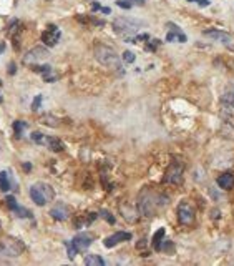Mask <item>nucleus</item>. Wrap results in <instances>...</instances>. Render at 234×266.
Segmentation results:
<instances>
[{
    "label": "nucleus",
    "mask_w": 234,
    "mask_h": 266,
    "mask_svg": "<svg viewBox=\"0 0 234 266\" xmlns=\"http://www.w3.org/2000/svg\"><path fill=\"white\" fill-rule=\"evenodd\" d=\"M25 251V246L20 240L12 238V236H5L0 240V255L2 256H10V258H17Z\"/></svg>",
    "instance_id": "nucleus-6"
},
{
    "label": "nucleus",
    "mask_w": 234,
    "mask_h": 266,
    "mask_svg": "<svg viewBox=\"0 0 234 266\" xmlns=\"http://www.w3.org/2000/svg\"><path fill=\"white\" fill-rule=\"evenodd\" d=\"M183 163L181 161H171L170 166L166 168V173L163 177V183L170 185H181L183 183Z\"/></svg>",
    "instance_id": "nucleus-7"
},
{
    "label": "nucleus",
    "mask_w": 234,
    "mask_h": 266,
    "mask_svg": "<svg viewBox=\"0 0 234 266\" xmlns=\"http://www.w3.org/2000/svg\"><path fill=\"white\" fill-rule=\"evenodd\" d=\"M3 50H5V44H0V54H2Z\"/></svg>",
    "instance_id": "nucleus-35"
},
{
    "label": "nucleus",
    "mask_w": 234,
    "mask_h": 266,
    "mask_svg": "<svg viewBox=\"0 0 234 266\" xmlns=\"http://www.w3.org/2000/svg\"><path fill=\"white\" fill-rule=\"evenodd\" d=\"M100 215H102V216H103L105 220H107L108 223H112V225L115 223V218L112 216V213H110L108 210H102V213H100Z\"/></svg>",
    "instance_id": "nucleus-29"
},
{
    "label": "nucleus",
    "mask_w": 234,
    "mask_h": 266,
    "mask_svg": "<svg viewBox=\"0 0 234 266\" xmlns=\"http://www.w3.org/2000/svg\"><path fill=\"white\" fill-rule=\"evenodd\" d=\"M178 221L181 225H193L194 223V218H196V210H194V206L191 205L189 201H181L178 205Z\"/></svg>",
    "instance_id": "nucleus-8"
},
{
    "label": "nucleus",
    "mask_w": 234,
    "mask_h": 266,
    "mask_svg": "<svg viewBox=\"0 0 234 266\" xmlns=\"http://www.w3.org/2000/svg\"><path fill=\"white\" fill-rule=\"evenodd\" d=\"M50 216L57 221H63L70 216V208L63 205V203H58V205L50 210Z\"/></svg>",
    "instance_id": "nucleus-15"
},
{
    "label": "nucleus",
    "mask_w": 234,
    "mask_h": 266,
    "mask_svg": "<svg viewBox=\"0 0 234 266\" xmlns=\"http://www.w3.org/2000/svg\"><path fill=\"white\" fill-rule=\"evenodd\" d=\"M7 206L10 208V210L15 213L17 216H20V218H32V213L27 210V208H22L20 205L17 203V200L13 198V197H7Z\"/></svg>",
    "instance_id": "nucleus-14"
},
{
    "label": "nucleus",
    "mask_w": 234,
    "mask_h": 266,
    "mask_svg": "<svg viewBox=\"0 0 234 266\" xmlns=\"http://www.w3.org/2000/svg\"><path fill=\"white\" fill-rule=\"evenodd\" d=\"M85 265L87 266H105V260L98 255H87L85 256Z\"/></svg>",
    "instance_id": "nucleus-21"
},
{
    "label": "nucleus",
    "mask_w": 234,
    "mask_h": 266,
    "mask_svg": "<svg viewBox=\"0 0 234 266\" xmlns=\"http://www.w3.org/2000/svg\"><path fill=\"white\" fill-rule=\"evenodd\" d=\"M47 57H49V50L44 49V47H35V49L28 50L25 55H23V64L33 65V64H40L44 62Z\"/></svg>",
    "instance_id": "nucleus-9"
},
{
    "label": "nucleus",
    "mask_w": 234,
    "mask_h": 266,
    "mask_svg": "<svg viewBox=\"0 0 234 266\" xmlns=\"http://www.w3.org/2000/svg\"><path fill=\"white\" fill-rule=\"evenodd\" d=\"M27 128V123L25 122H22V120H15L13 122V130H15V135L17 136H20L22 135V132Z\"/></svg>",
    "instance_id": "nucleus-23"
},
{
    "label": "nucleus",
    "mask_w": 234,
    "mask_h": 266,
    "mask_svg": "<svg viewBox=\"0 0 234 266\" xmlns=\"http://www.w3.org/2000/svg\"><path fill=\"white\" fill-rule=\"evenodd\" d=\"M8 73H10V75L15 73V64H10V65H8Z\"/></svg>",
    "instance_id": "nucleus-33"
},
{
    "label": "nucleus",
    "mask_w": 234,
    "mask_h": 266,
    "mask_svg": "<svg viewBox=\"0 0 234 266\" xmlns=\"http://www.w3.org/2000/svg\"><path fill=\"white\" fill-rule=\"evenodd\" d=\"M40 105H42V95H37V98L33 100V103H32V110L37 112L38 108H40Z\"/></svg>",
    "instance_id": "nucleus-28"
},
{
    "label": "nucleus",
    "mask_w": 234,
    "mask_h": 266,
    "mask_svg": "<svg viewBox=\"0 0 234 266\" xmlns=\"http://www.w3.org/2000/svg\"><path fill=\"white\" fill-rule=\"evenodd\" d=\"M131 240V233L128 231H117L113 233L112 236H108V238H105L103 245L107 246V248H113V246L123 243V241H130Z\"/></svg>",
    "instance_id": "nucleus-11"
},
{
    "label": "nucleus",
    "mask_w": 234,
    "mask_h": 266,
    "mask_svg": "<svg viewBox=\"0 0 234 266\" xmlns=\"http://www.w3.org/2000/svg\"><path fill=\"white\" fill-rule=\"evenodd\" d=\"M2 82H0V103H2Z\"/></svg>",
    "instance_id": "nucleus-34"
},
{
    "label": "nucleus",
    "mask_w": 234,
    "mask_h": 266,
    "mask_svg": "<svg viewBox=\"0 0 234 266\" xmlns=\"http://www.w3.org/2000/svg\"><path fill=\"white\" fill-rule=\"evenodd\" d=\"M30 138H32V141H35V143L42 145L45 141V135H44V133H40V132H33L30 135Z\"/></svg>",
    "instance_id": "nucleus-24"
},
{
    "label": "nucleus",
    "mask_w": 234,
    "mask_h": 266,
    "mask_svg": "<svg viewBox=\"0 0 234 266\" xmlns=\"http://www.w3.org/2000/svg\"><path fill=\"white\" fill-rule=\"evenodd\" d=\"M61 39V32L57 25H49L45 28V32L42 33V42L49 47H55Z\"/></svg>",
    "instance_id": "nucleus-10"
},
{
    "label": "nucleus",
    "mask_w": 234,
    "mask_h": 266,
    "mask_svg": "<svg viewBox=\"0 0 234 266\" xmlns=\"http://www.w3.org/2000/svg\"><path fill=\"white\" fill-rule=\"evenodd\" d=\"M135 59H136V57H135V54H133V52H125V54H123V60H125L126 62V64H133V62H135Z\"/></svg>",
    "instance_id": "nucleus-26"
},
{
    "label": "nucleus",
    "mask_w": 234,
    "mask_h": 266,
    "mask_svg": "<svg viewBox=\"0 0 234 266\" xmlns=\"http://www.w3.org/2000/svg\"><path fill=\"white\" fill-rule=\"evenodd\" d=\"M163 238H165V228H160V230L153 235V248H155L156 251H161V246H163Z\"/></svg>",
    "instance_id": "nucleus-20"
},
{
    "label": "nucleus",
    "mask_w": 234,
    "mask_h": 266,
    "mask_svg": "<svg viewBox=\"0 0 234 266\" xmlns=\"http://www.w3.org/2000/svg\"><path fill=\"white\" fill-rule=\"evenodd\" d=\"M141 25H143L141 22H136V20H133V18H126V17H120V18H117V20L113 22L115 32H117L118 35H121L125 40L135 37L138 28H140Z\"/></svg>",
    "instance_id": "nucleus-5"
},
{
    "label": "nucleus",
    "mask_w": 234,
    "mask_h": 266,
    "mask_svg": "<svg viewBox=\"0 0 234 266\" xmlns=\"http://www.w3.org/2000/svg\"><path fill=\"white\" fill-rule=\"evenodd\" d=\"M117 5L121 7V8H131L133 7L131 3L128 2V0H117Z\"/></svg>",
    "instance_id": "nucleus-30"
},
{
    "label": "nucleus",
    "mask_w": 234,
    "mask_h": 266,
    "mask_svg": "<svg viewBox=\"0 0 234 266\" xmlns=\"http://www.w3.org/2000/svg\"><path fill=\"white\" fill-rule=\"evenodd\" d=\"M223 110L229 112V115L234 112V87H231L223 95Z\"/></svg>",
    "instance_id": "nucleus-18"
},
{
    "label": "nucleus",
    "mask_w": 234,
    "mask_h": 266,
    "mask_svg": "<svg viewBox=\"0 0 234 266\" xmlns=\"http://www.w3.org/2000/svg\"><path fill=\"white\" fill-rule=\"evenodd\" d=\"M216 183L221 190H233L234 188V173L233 172H224L223 175H219L218 177Z\"/></svg>",
    "instance_id": "nucleus-16"
},
{
    "label": "nucleus",
    "mask_w": 234,
    "mask_h": 266,
    "mask_svg": "<svg viewBox=\"0 0 234 266\" xmlns=\"http://www.w3.org/2000/svg\"><path fill=\"white\" fill-rule=\"evenodd\" d=\"M128 2L131 3V5H145V0H128Z\"/></svg>",
    "instance_id": "nucleus-32"
},
{
    "label": "nucleus",
    "mask_w": 234,
    "mask_h": 266,
    "mask_svg": "<svg viewBox=\"0 0 234 266\" xmlns=\"http://www.w3.org/2000/svg\"><path fill=\"white\" fill-rule=\"evenodd\" d=\"M188 2H196L201 7H208L209 5V0H188Z\"/></svg>",
    "instance_id": "nucleus-31"
},
{
    "label": "nucleus",
    "mask_w": 234,
    "mask_h": 266,
    "mask_svg": "<svg viewBox=\"0 0 234 266\" xmlns=\"http://www.w3.org/2000/svg\"><path fill=\"white\" fill-rule=\"evenodd\" d=\"M32 70H33V72H37V73H40L42 77H44V80H45L47 83L55 82V80H57V75L54 73V68H52L50 65L33 64V65H32Z\"/></svg>",
    "instance_id": "nucleus-13"
},
{
    "label": "nucleus",
    "mask_w": 234,
    "mask_h": 266,
    "mask_svg": "<svg viewBox=\"0 0 234 266\" xmlns=\"http://www.w3.org/2000/svg\"><path fill=\"white\" fill-rule=\"evenodd\" d=\"M30 198L32 201L38 206H45L47 203L55 198V190L49 183L38 182L30 187Z\"/></svg>",
    "instance_id": "nucleus-3"
},
{
    "label": "nucleus",
    "mask_w": 234,
    "mask_h": 266,
    "mask_svg": "<svg viewBox=\"0 0 234 266\" xmlns=\"http://www.w3.org/2000/svg\"><path fill=\"white\" fill-rule=\"evenodd\" d=\"M44 143L49 146L52 151H57V153L65 148L63 143H61L58 138H55V136H45V141H44Z\"/></svg>",
    "instance_id": "nucleus-19"
},
{
    "label": "nucleus",
    "mask_w": 234,
    "mask_h": 266,
    "mask_svg": "<svg viewBox=\"0 0 234 266\" xmlns=\"http://www.w3.org/2000/svg\"><path fill=\"white\" fill-rule=\"evenodd\" d=\"M166 205H168V197L151 188L141 190L138 195V211L143 216H155Z\"/></svg>",
    "instance_id": "nucleus-1"
},
{
    "label": "nucleus",
    "mask_w": 234,
    "mask_h": 266,
    "mask_svg": "<svg viewBox=\"0 0 234 266\" xmlns=\"http://www.w3.org/2000/svg\"><path fill=\"white\" fill-rule=\"evenodd\" d=\"M93 240H95V236L90 235V233H80V235H76L71 241H65V246H66V250H68V260H75V255L87 250L88 246L93 243Z\"/></svg>",
    "instance_id": "nucleus-4"
},
{
    "label": "nucleus",
    "mask_w": 234,
    "mask_h": 266,
    "mask_svg": "<svg viewBox=\"0 0 234 266\" xmlns=\"http://www.w3.org/2000/svg\"><path fill=\"white\" fill-rule=\"evenodd\" d=\"M92 8H93V10H100V12H103V13H110V8H108V7H102L98 2H93V3H92Z\"/></svg>",
    "instance_id": "nucleus-27"
},
{
    "label": "nucleus",
    "mask_w": 234,
    "mask_h": 266,
    "mask_svg": "<svg viewBox=\"0 0 234 266\" xmlns=\"http://www.w3.org/2000/svg\"><path fill=\"white\" fill-rule=\"evenodd\" d=\"M97 213H83V215H76L75 218V226L76 228H85L88 226L90 223H93L95 220H97Z\"/></svg>",
    "instance_id": "nucleus-17"
},
{
    "label": "nucleus",
    "mask_w": 234,
    "mask_h": 266,
    "mask_svg": "<svg viewBox=\"0 0 234 266\" xmlns=\"http://www.w3.org/2000/svg\"><path fill=\"white\" fill-rule=\"evenodd\" d=\"M166 27L170 28L168 33H166V42H181V44H184L186 40V35L183 33V30L176 25V23L173 22H170V23H166Z\"/></svg>",
    "instance_id": "nucleus-12"
},
{
    "label": "nucleus",
    "mask_w": 234,
    "mask_h": 266,
    "mask_svg": "<svg viewBox=\"0 0 234 266\" xmlns=\"http://www.w3.org/2000/svg\"><path fill=\"white\" fill-rule=\"evenodd\" d=\"M0 190L2 192H8L10 190V180H8L7 172H0Z\"/></svg>",
    "instance_id": "nucleus-22"
},
{
    "label": "nucleus",
    "mask_w": 234,
    "mask_h": 266,
    "mask_svg": "<svg viewBox=\"0 0 234 266\" xmlns=\"http://www.w3.org/2000/svg\"><path fill=\"white\" fill-rule=\"evenodd\" d=\"M93 54H95V59L98 60V64H102L103 66H107L110 70H115V72H121V59L112 47H108L105 44H97L95 45Z\"/></svg>",
    "instance_id": "nucleus-2"
},
{
    "label": "nucleus",
    "mask_w": 234,
    "mask_h": 266,
    "mask_svg": "<svg viewBox=\"0 0 234 266\" xmlns=\"http://www.w3.org/2000/svg\"><path fill=\"white\" fill-rule=\"evenodd\" d=\"M161 44L160 40H150L148 39V44H146V50H150V52H155L156 49H158V45Z\"/></svg>",
    "instance_id": "nucleus-25"
}]
</instances>
